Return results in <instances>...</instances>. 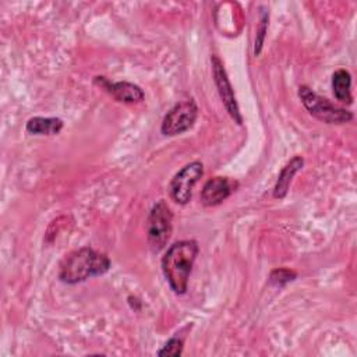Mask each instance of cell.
Segmentation results:
<instances>
[{
	"label": "cell",
	"mask_w": 357,
	"mask_h": 357,
	"mask_svg": "<svg viewBox=\"0 0 357 357\" xmlns=\"http://www.w3.org/2000/svg\"><path fill=\"white\" fill-rule=\"evenodd\" d=\"M95 84H98L107 93H110L117 102L138 103L145 98V93L141 89V86L128 81L112 82L106 77H95Z\"/></svg>",
	"instance_id": "cell-9"
},
{
	"label": "cell",
	"mask_w": 357,
	"mask_h": 357,
	"mask_svg": "<svg viewBox=\"0 0 357 357\" xmlns=\"http://www.w3.org/2000/svg\"><path fill=\"white\" fill-rule=\"evenodd\" d=\"M110 259L105 252L91 247H81L68 252L60 262L59 279L67 284H77L89 278L105 275L110 269Z\"/></svg>",
	"instance_id": "cell-2"
},
{
	"label": "cell",
	"mask_w": 357,
	"mask_h": 357,
	"mask_svg": "<svg viewBox=\"0 0 357 357\" xmlns=\"http://www.w3.org/2000/svg\"><path fill=\"white\" fill-rule=\"evenodd\" d=\"M64 127V123L59 117H32L26 121V131L32 135H56Z\"/></svg>",
	"instance_id": "cell-11"
},
{
	"label": "cell",
	"mask_w": 357,
	"mask_h": 357,
	"mask_svg": "<svg viewBox=\"0 0 357 357\" xmlns=\"http://www.w3.org/2000/svg\"><path fill=\"white\" fill-rule=\"evenodd\" d=\"M173 230V213L167 204L160 199L158 201L146 219V237H148V245L152 252L162 251Z\"/></svg>",
	"instance_id": "cell-4"
},
{
	"label": "cell",
	"mask_w": 357,
	"mask_h": 357,
	"mask_svg": "<svg viewBox=\"0 0 357 357\" xmlns=\"http://www.w3.org/2000/svg\"><path fill=\"white\" fill-rule=\"evenodd\" d=\"M204 176V165L199 160H194L183 166L172 178L169 184V192L172 199L178 205L190 202L194 185Z\"/></svg>",
	"instance_id": "cell-6"
},
{
	"label": "cell",
	"mask_w": 357,
	"mask_h": 357,
	"mask_svg": "<svg viewBox=\"0 0 357 357\" xmlns=\"http://www.w3.org/2000/svg\"><path fill=\"white\" fill-rule=\"evenodd\" d=\"M199 245L195 240H181L173 243L162 257L160 266L172 291L177 296L185 294L190 275L198 257Z\"/></svg>",
	"instance_id": "cell-1"
},
{
	"label": "cell",
	"mask_w": 357,
	"mask_h": 357,
	"mask_svg": "<svg viewBox=\"0 0 357 357\" xmlns=\"http://www.w3.org/2000/svg\"><path fill=\"white\" fill-rule=\"evenodd\" d=\"M238 187V183L236 180H231L229 177L216 176L204 184L201 190V202L205 206H216L222 204L225 199H227Z\"/></svg>",
	"instance_id": "cell-8"
},
{
	"label": "cell",
	"mask_w": 357,
	"mask_h": 357,
	"mask_svg": "<svg viewBox=\"0 0 357 357\" xmlns=\"http://www.w3.org/2000/svg\"><path fill=\"white\" fill-rule=\"evenodd\" d=\"M304 166V159L300 155L293 156L280 170L278 180L273 185V198L276 199H283L290 188V184L293 181V177L296 176V173H298Z\"/></svg>",
	"instance_id": "cell-10"
},
{
	"label": "cell",
	"mask_w": 357,
	"mask_h": 357,
	"mask_svg": "<svg viewBox=\"0 0 357 357\" xmlns=\"http://www.w3.org/2000/svg\"><path fill=\"white\" fill-rule=\"evenodd\" d=\"M183 344H184V339L183 337L173 336L158 351V354L159 356H180L183 353Z\"/></svg>",
	"instance_id": "cell-14"
},
{
	"label": "cell",
	"mask_w": 357,
	"mask_h": 357,
	"mask_svg": "<svg viewBox=\"0 0 357 357\" xmlns=\"http://www.w3.org/2000/svg\"><path fill=\"white\" fill-rule=\"evenodd\" d=\"M198 117V106L194 99L177 102L163 117L160 132L166 137H173L188 131Z\"/></svg>",
	"instance_id": "cell-5"
},
{
	"label": "cell",
	"mask_w": 357,
	"mask_h": 357,
	"mask_svg": "<svg viewBox=\"0 0 357 357\" xmlns=\"http://www.w3.org/2000/svg\"><path fill=\"white\" fill-rule=\"evenodd\" d=\"M268 20H269V13L265 11L262 14V18H261V22H259V26H258V31H257L255 46H254V54L255 56H258L261 53L262 43H264V39H265V33H266V29H268Z\"/></svg>",
	"instance_id": "cell-15"
},
{
	"label": "cell",
	"mask_w": 357,
	"mask_h": 357,
	"mask_svg": "<svg viewBox=\"0 0 357 357\" xmlns=\"http://www.w3.org/2000/svg\"><path fill=\"white\" fill-rule=\"evenodd\" d=\"M298 98L307 112L325 124H346L354 117L351 112L335 106L326 98L314 92L308 85H300Z\"/></svg>",
	"instance_id": "cell-3"
},
{
	"label": "cell",
	"mask_w": 357,
	"mask_h": 357,
	"mask_svg": "<svg viewBox=\"0 0 357 357\" xmlns=\"http://www.w3.org/2000/svg\"><path fill=\"white\" fill-rule=\"evenodd\" d=\"M297 278V273L289 268H276L269 273V284L275 287H283L287 283L293 282Z\"/></svg>",
	"instance_id": "cell-13"
},
{
	"label": "cell",
	"mask_w": 357,
	"mask_h": 357,
	"mask_svg": "<svg viewBox=\"0 0 357 357\" xmlns=\"http://www.w3.org/2000/svg\"><path fill=\"white\" fill-rule=\"evenodd\" d=\"M211 63H212L213 81H215V85L218 88V93L222 99V103H223L226 112L229 113V116L234 120V123H237L240 126V124H243V116H241V112H240L233 86H231L230 79L227 77L226 68H225L222 60L216 54H213L211 57Z\"/></svg>",
	"instance_id": "cell-7"
},
{
	"label": "cell",
	"mask_w": 357,
	"mask_h": 357,
	"mask_svg": "<svg viewBox=\"0 0 357 357\" xmlns=\"http://www.w3.org/2000/svg\"><path fill=\"white\" fill-rule=\"evenodd\" d=\"M332 91L339 102L347 105L353 103L351 74L346 68H337L332 74Z\"/></svg>",
	"instance_id": "cell-12"
}]
</instances>
